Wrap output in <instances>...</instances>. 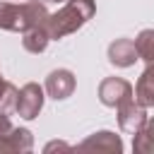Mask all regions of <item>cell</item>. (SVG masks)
Listing matches in <instances>:
<instances>
[{"instance_id":"cell-9","label":"cell","mask_w":154,"mask_h":154,"mask_svg":"<svg viewBox=\"0 0 154 154\" xmlns=\"http://www.w3.org/2000/svg\"><path fill=\"white\" fill-rule=\"evenodd\" d=\"M34 147V135L26 128H14L0 140V152H31Z\"/></svg>"},{"instance_id":"cell-2","label":"cell","mask_w":154,"mask_h":154,"mask_svg":"<svg viewBox=\"0 0 154 154\" xmlns=\"http://www.w3.org/2000/svg\"><path fill=\"white\" fill-rule=\"evenodd\" d=\"M48 17L46 2L41 0H0V29L24 34L31 26L43 24Z\"/></svg>"},{"instance_id":"cell-8","label":"cell","mask_w":154,"mask_h":154,"mask_svg":"<svg viewBox=\"0 0 154 154\" xmlns=\"http://www.w3.org/2000/svg\"><path fill=\"white\" fill-rule=\"evenodd\" d=\"M137 60V51L132 38H116L108 46V63L116 67H130Z\"/></svg>"},{"instance_id":"cell-1","label":"cell","mask_w":154,"mask_h":154,"mask_svg":"<svg viewBox=\"0 0 154 154\" xmlns=\"http://www.w3.org/2000/svg\"><path fill=\"white\" fill-rule=\"evenodd\" d=\"M94 12H96L94 0H65L63 7L53 14H48L43 22L51 41H60V38L75 34L94 17Z\"/></svg>"},{"instance_id":"cell-17","label":"cell","mask_w":154,"mask_h":154,"mask_svg":"<svg viewBox=\"0 0 154 154\" xmlns=\"http://www.w3.org/2000/svg\"><path fill=\"white\" fill-rule=\"evenodd\" d=\"M41 2H58V5H63L65 0H41Z\"/></svg>"},{"instance_id":"cell-10","label":"cell","mask_w":154,"mask_h":154,"mask_svg":"<svg viewBox=\"0 0 154 154\" xmlns=\"http://www.w3.org/2000/svg\"><path fill=\"white\" fill-rule=\"evenodd\" d=\"M132 99L144 108L154 106V67H152V63H147V70L140 75V79L132 89Z\"/></svg>"},{"instance_id":"cell-6","label":"cell","mask_w":154,"mask_h":154,"mask_svg":"<svg viewBox=\"0 0 154 154\" xmlns=\"http://www.w3.org/2000/svg\"><path fill=\"white\" fill-rule=\"evenodd\" d=\"M147 120H149L147 108L140 106L135 99L128 101V103H123V106H118V125H120V130H123L125 135H135V132H140V130L144 128Z\"/></svg>"},{"instance_id":"cell-14","label":"cell","mask_w":154,"mask_h":154,"mask_svg":"<svg viewBox=\"0 0 154 154\" xmlns=\"http://www.w3.org/2000/svg\"><path fill=\"white\" fill-rule=\"evenodd\" d=\"M17 106V87L12 82H5L2 91H0V113L2 116H12Z\"/></svg>"},{"instance_id":"cell-18","label":"cell","mask_w":154,"mask_h":154,"mask_svg":"<svg viewBox=\"0 0 154 154\" xmlns=\"http://www.w3.org/2000/svg\"><path fill=\"white\" fill-rule=\"evenodd\" d=\"M2 87H5V79H2V75H0V91H2Z\"/></svg>"},{"instance_id":"cell-3","label":"cell","mask_w":154,"mask_h":154,"mask_svg":"<svg viewBox=\"0 0 154 154\" xmlns=\"http://www.w3.org/2000/svg\"><path fill=\"white\" fill-rule=\"evenodd\" d=\"M99 101L108 108H118L132 101V84L123 77H106L99 84Z\"/></svg>"},{"instance_id":"cell-13","label":"cell","mask_w":154,"mask_h":154,"mask_svg":"<svg viewBox=\"0 0 154 154\" xmlns=\"http://www.w3.org/2000/svg\"><path fill=\"white\" fill-rule=\"evenodd\" d=\"M152 130H154V125H152V120H147L144 128L132 135V137H135V140H132V149H135L137 154H149V152H152Z\"/></svg>"},{"instance_id":"cell-5","label":"cell","mask_w":154,"mask_h":154,"mask_svg":"<svg viewBox=\"0 0 154 154\" xmlns=\"http://www.w3.org/2000/svg\"><path fill=\"white\" fill-rule=\"evenodd\" d=\"M75 87H77V79H75L72 70H67V67H58V70H53V72L46 77V87H43V89H46V94H48L51 99L63 101V99L72 96Z\"/></svg>"},{"instance_id":"cell-7","label":"cell","mask_w":154,"mask_h":154,"mask_svg":"<svg viewBox=\"0 0 154 154\" xmlns=\"http://www.w3.org/2000/svg\"><path fill=\"white\" fill-rule=\"evenodd\" d=\"M79 149H94V152H123V142L116 132L111 130H99L94 135H89L84 142H79Z\"/></svg>"},{"instance_id":"cell-12","label":"cell","mask_w":154,"mask_h":154,"mask_svg":"<svg viewBox=\"0 0 154 154\" xmlns=\"http://www.w3.org/2000/svg\"><path fill=\"white\" fill-rule=\"evenodd\" d=\"M132 43H135L137 58H142L144 63H152L154 60V31L152 29H142Z\"/></svg>"},{"instance_id":"cell-4","label":"cell","mask_w":154,"mask_h":154,"mask_svg":"<svg viewBox=\"0 0 154 154\" xmlns=\"http://www.w3.org/2000/svg\"><path fill=\"white\" fill-rule=\"evenodd\" d=\"M43 87H38L36 82H26L22 89H17V106L14 113L24 120H34L41 108H43Z\"/></svg>"},{"instance_id":"cell-11","label":"cell","mask_w":154,"mask_h":154,"mask_svg":"<svg viewBox=\"0 0 154 154\" xmlns=\"http://www.w3.org/2000/svg\"><path fill=\"white\" fill-rule=\"evenodd\" d=\"M48 41H51V36H48V31H46V24L31 26V29H26V31L22 34V46H24V51H29V53H43V51L48 48Z\"/></svg>"},{"instance_id":"cell-15","label":"cell","mask_w":154,"mask_h":154,"mask_svg":"<svg viewBox=\"0 0 154 154\" xmlns=\"http://www.w3.org/2000/svg\"><path fill=\"white\" fill-rule=\"evenodd\" d=\"M10 130H12V123H10V116H2V113H0V140H2V137H5V135H7Z\"/></svg>"},{"instance_id":"cell-16","label":"cell","mask_w":154,"mask_h":154,"mask_svg":"<svg viewBox=\"0 0 154 154\" xmlns=\"http://www.w3.org/2000/svg\"><path fill=\"white\" fill-rule=\"evenodd\" d=\"M51 149H70V144H65V142H51V144H46V152H51Z\"/></svg>"}]
</instances>
